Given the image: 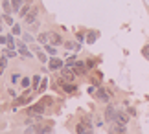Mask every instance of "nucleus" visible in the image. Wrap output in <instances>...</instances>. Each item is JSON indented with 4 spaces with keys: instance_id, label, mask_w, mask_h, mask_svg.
<instances>
[{
    "instance_id": "1",
    "label": "nucleus",
    "mask_w": 149,
    "mask_h": 134,
    "mask_svg": "<svg viewBox=\"0 0 149 134\" xmlns=\"http://www.w3.org/2000/svg\"><path fill=\"white\" fill-rule=\"evenodd\" d=\"M76 134H94L92 125L88 123V119H83L76 125Z\"/></svg>"
},
{
    "instance_id": "2",
    "label": "nucleus",
    "mask_w": 149,
    "mask_h": 134,
    "mask_svg": "<svg viewBox=\"0 0 149 134\" xmlns=\"http://www.w3.org/2000/svg\"><path fill=\"white\" fill-rule=\"evenodd\" d=\"M26 114L31 116V118H35V116H42V114H44V105H42V103L31 105V107L26 108Z\"/></svg>"
},
{
    "instance_id": "3",
    "label": "nucleus",
    "mask_w": 149,
    "mask_h": 134,
    "mask_svg": "<svg viewBox=\"0 0 149 134\" xmlns=\"http://www.w3.org/2000/svg\"><path fill=\"white\" fill-rule=\"evenodd\" d=\"M105 119L109 121V123H116V119H118V110L112 107V105H107V108H105Z\"/></svg>"
},
{
    "instance_id": "4",
    "label": "nucleus",
    "mask_w": 149,
    "mask_h": 134,
    "mask_svg": "<svg viewBox=\"0 0 149 134\" xmlns=\"http://www.w3.org/2000/svg\"><path fill=\"white\" fill-rule=\"evenodd\" d=\"M61 81L63 83H72L74 81V72L70 70V66H63L61 68Z\"/></svg>"
},
{
    "instance_id": "5",
    "label": "nucleus",
    "mask_w": 149,
    "mask_h": 134,
    "mask_svg": "<svg viewBox=\"0 0 149 134\" xmlns=\"http://www.w3.org/2000/svg\"><path fill=\"white\" fill-rule=\"evenodd\" d=\"M109 134H127V129L120 123H109Z\"/></svg>"
},
{
    "instance_id": "6",
    "label": "nucleus",
    "mask_w": 149,
    "mask_h": 134,
    "mask_svg": "<svg viewBox=\"0 0 149 134\" xmlns=\"http://www.w3.org/2000/svg\"><path fill=\"white\" fill-rule=\"evenodd\" d=\"M96 97H98L100 101H103V103H109L111 101V96H109V90H105V88H96Z\"/></svg>"
},
{
    "instance_id": "7",
    "label": "nucleus",
    "mask_w": 149,
    "mask_h": 134,
    "mask_svg": "<svg viewBox=\"0 0 149 134\" xmlns=\"http://www.w3.org/2000/svg\"><path fill=\"white\" fill-rule=\"evenodd\" d=\"M17 48H19V53L22 55V57H26V59H30V57H33V53L30 50H28V46L22 42V40H19V42H17Z\"/></svg>"
},
{
    "instance_id": "8",
    "label": "nucleus",
    "mask_w": 149,
    "mask_h": 134,
    "mask_svg": "<svg viewBox=\"0 0 149 134\" xmlns=\"http://www.w3.org/2000/svg\"><path fill=\"white\" fill-rule=\"evenodd\" d=\"M74 74L76 75H85L87 74V66H85L83 61H76V65H74Z\"/></svg>"
},
{
    "instance_id": "9",
    "label": "nucleus",
    "mask_w": 149,
    "mask_h": 134,
    "mask_svg": "<svg viewBox=\"0 0 149 134\" xmlns=\"http://www.w3.org/2000/svg\"><path fill=\"white\" fill-rule=\"evenodd\" d=\"M63 65H65V61H61L59 57H55V55H54V57L50 59V65H48V66H50V70H61Z\"/></svg>"
},
{
    "instance_id": "10",
    "label": "nucleus",
    "mask_w": 149,
    "mask_h": 134,
    "mask_svg": "<svg viewBox=\"0 0 149 134\" xmlns=\"http://www.w3.org/2000/svg\"><path fill=\"white\" fill-rule=\"evenodd\" d=\"M37 13H39V11L33 8L30 13H28V17H24V22H26V24H35V22H37Z\"/></svg>"
},
{
    "instance_id": "11",
    "label": "nucleus",
    "mask_w": 149,
    "mask_h": 134,
    "mask_svg": "<svg viewBox=\"0 0 149 134\" xmlns=\"http://www.w3.org/2000/svg\"><path fill=\"white\" fill-rule=\"evenodd\" d=\"M61 42H63L61 35L57 33V31H50V44L52 46H57V44H61Z\"/></svg>"
},
{
    "instance_id": "12",
    "label": "nucleus",
    "mask_w": 149,
    "mask_h": 134,
    "mask_svg": "<svg viewBox=\"0 0 149 134\" xmlns=\"http://www.w3.org/2000/svg\"><path fill=\"white\" fill-rule=\"evenodd\" d=\"M116 123H120V125H127V123H129V116L125 114V112H120V110H118V119H116Z\"/></svg>"
},
{
    "instance_id": "13",
    "label": "nucleus",
    "mask_w": 149,
    "mask_h": 134,
    "mask_svg": "<svg viewBox=\"0 0 149 134\" xmlns=\"http://www.w3.org/2000/svg\"><path fill=\"white\" fill-rule=\"evenodd\" d=\"M35 129H37V134H48L52 131V125H39V123H35Z\"/></svg>"
},
{
    "instance_id": "14",
    "label": "nucleus",
    "mask_w": 149,
    "mask_h": 134,
    "mask_svg": "<svg viewBox=\"0 0 149 134\" xmlns=\"http://www.w3.org/2000/svg\"><path fill=\"white\" fill-rule=\"evenodd\" d=\"M9 2H11V0H2V8H4V11H6V15H9L11 9H13V6H11Z\"/></svg>"
},
{
    "instance_id": "15",
    "label": "nucleus",
    "mask_w": 149,
    "mask_h": 134,
    "mask_svg": "<svg viewBox=\"0 0 149 134\" xmlns=\"http://www.w3.org/2000/svg\"><path fill=\"white\" fill-rule=\"evenodd\" d=\"M37 40H39V42H44V44L50 42V31H48V33H39Z\"/></svg>"
},
{
    "instance_id": "16",
    "label": "nucleus",
    "mask_w": 149,
    "mask_h": 134,
    "mask_svg": "<svg viewBox=\"0 0 149 134\" xmlns=\"http://www.w3.org/2000/svg\"><path fill=\"white\" fill-rule=\"evenodd\" d=\"M63 90H65L66 94H74V92H76L77 88H76V85H72V83H66L65 86H63Z\"/></svg>"
},
{
    "instance_id": "17",
    "label": "nucleus",
    "mask_w": 149,
    "mask_h": 134,
    "mask_svg": "<svg viewBox=\"0 0 149 134\" xmlns=\"http://www.w3.org/2000/svg\"><path fill=\"white\" fill-rule=\"evenodd\" d=\"M41 83H42V81H41V75H39V74L33 75V83H31L33 85V90H37L39 86H41Z\"/></svg>"
},
{
    "instance_id": "18",
    "label": "nucleus",
    "mask_w": 149,
    "mask_h": 134,
    "mask_svg": "<svg viewBox=\"0 0 149 134\" xmlns=\"http://www.w3.org/2000/svg\"><path fill=\"white\" fill-rule=\"evenodd\" d=\"M22 2H24V0H11L13 11H20V8H22Z\"/></svg>"
},
{
    "instance_id": "19",
    "label": "nucleus",
    "mask_w": 149,
    "mask_h": 134,
    "mask_svg": "<svg viewBox=\"0 0 149 134\" xmlns=\"http://www.w3.org/2000/svg\"><path fill=\"white\" fill-rule=\"evenodd\" d=\"M96 39H98V31H90V33H88V37H87V42H88V44H92Z\"/></svg>"
},
{
    "instance_id": "20",
    "label": "nucleus",
    "mask_w": 149,
    "mask_h": 134,
    "mask_svg": "<svg viewBox=\"0 0 149 134\" xmlns=\"http://www.w3.org/2000/svg\"><path fill=\"white\" fill-rule=\"evenodd\" d=\"M28 13H30V4H26L24 8H20V11H19L20 17H28Z\"/></svg>"
},
{
    "instance_id": "21",
    "label": "nucleus",
    "mask_w": 149,
    "mask_h": 134,
    "mask_svg": "<svg viewBox=\"0 0 149 134\" xmlns=\"http://www.w3.org/2000/svg\"><path fill=\"white\" fill-rule=\"evenodd\" d=\"M44 50H46V51H48V53H50L52 57H54V55L57 53V50H55V48H54L52 44H46V46H44Z\"/></svg>"
},
{
    "instance_id": "22",
    "label": "nucleus",
    "mask_w": 149,
    "mask_h": 134,
    "mask_svg": "<svg viewBox=\"0 0 149 134\" xmlns=\"http://www.w3.org/2000/svg\"><path fill=\"white\" fill-rule=\"evenodd\" d=\"M24 134H37V129H35V123H33V125H28V129L24 131Z\"/></svg>"
},
{
    "instance_id": "23",
    "label": "nucleus",
    "mask_w": 149,
    "mask_h": 134,
    "mask_svg": "<svg viewBox=\"0 0 149 134\" xmlns=\"http://www.w3.org/2000/svg\"><path fill=\"white\" fill-rule=\"evenodd\" d=\"M6 65H8V57H2V59H0V75H2V72H4Z\"/></svg>"
},
{
    "instance_id": "24",
    "label": "nucleus",
    "mask_w": 149,
    "mask_h": 134,
    "mask_svg": "<svg viewBox=\"0 0 149 134\" xmlns=\"http://www.w3.org/2000/svg\"><path fill=\"white\" fill-rule=\"evenodd\" d=\"M2 17H4V22H6L8 26H15V22H13V19H11L9 15H2Z\"/></svg>"
},
{
    "instance_id": "25",
    "label": "nucleus",
    "mask_w": 149,
    "mask_h": 134,
    "mask_svg": "<svg viewBox=\"0 0 149 134\" xmlns=\"http://www.w3.org/2000/svg\"><path fill=\"white\" fill-rule=\"evenodd\" d=\"M65 48L66 50H74V48H77V44H74L72 40H66V42H65Z\"/></svg>"
},
{
    "instance_id": "26",
    "label": "nucleus",
    "mask_w": 149,
    "mask_h": 134,
    "mask_svg": "<svg viewBox=\"0 0 149 134\" xmlns=\"http://www.w3.org/2000/svg\"><path fill=\"white\" fill-rule=\"evenodd\" d=\"M142 55L149 61V46H144V48H142Z\"/></svg>"
},
{
    "instance_id": "27",
    "label": "nucleus",
    "mask_w": 149,
    "mask_h": 134,
    "mask_svg": "<svg viewBox=\"0 0 149 134\" xmlns=\"http://www.w3.org/2000/svg\"><path fill=\"white\" fill-rule=\"evenodd\" d=\"M11 28H13V30H11V31H13V35H20V33H22L19 24H15V26H11Z\"/></svg>"
},
{
    "instance_id": "28",
    "label": "nucleus",
    "mask_w": 149,
    "mask_h": 134,
    "mask_svg": "<svg viewBox=\"0 0 149 134\" xmlns=\"http://www.w3.org/2000/svg\"><path fill=\"white\" fill-rule=\"evenodd\" d=\"M76 57H70V59H66V66H74V65H76Z\"/></svg>"
},
{
    "instance_id": "29",
    "label": "nucleus",
    "mask_w": 149,
    "mask_h": 134,
    "mask_svg": "<svg viewBox=\"0 0 149 134\" xmlns=\"http://www.w3.org/2000/svg\"><path fill=\"white\" fill-rule=\"evenodd\" d=\"M11 81H13V83H17V81H20V74H19V72H15L13 75H11Z\"/></svg>"
},
{
    "instance_id": "30",
    "label": "nucleus",
    "mask_w": 149,
    "mask_h": 134,
    "mask_svg": "<svg viewBox=\"0 0 149 134\" xmlns=\"http://www.w3.org/2000/svg\"><path fill=\"white\" fill-rule=\"evenodd\" d=\"M96 66V61L94 59H87V68H94Z\"/></svg>"
},
{
    "instance_id": "31",
    "label": "nucleus",
    "mask_w": 149,
    "mask_h": 134,
    "mask_svg": "<svg viewBox=\"0 0 149 134\" xmlns=\"http://www.w3.org/2000/svg\"><path fill=\"white\" fill-rule=\"evenodd\" d=\"M22 86H24V88L30 86V79H28V77H22Z\"/></svg>"
},
{
    "instance_id": "32",
    "label": "nucleus",
    "mask_w": 149,
    "mask_h": 134,
    "mask_svg": "<svg viewBox=\"0 0 149 134\" xmlns=\"http://www.w3.org/2000/svg\"><path fill=\"white\" fill-rule=\"evenodd\" d=\"M37 57L41 59V62H46V55H44L42 51H39V53H37Z\"/></svg>"
},
{
    "instance_id": "33",
    "label": "nucleus",
    "mask_w": 149,
    "mask_h": 134,
    "mask_svg": "<svg viewBox=\"0 0 149 134\" xmlns=\"http://www.w3.org/2000/svg\"><path fill=\"white\" fill-rule=\"evenodd\" d=\"M76 39L79 40V42H83V40H85V33H76Z\"/></svg>"
},
{
    "instance_id": "34",
    "label": "nucleus",
    "mask_w": 149,
    "mask_h": 134,
    "mask_svg": "<svg viewBox=\"0 0 149 134\" xmlns=\"http://www.w3.org/2000/svg\"><path fill=\"white\" fill-rule=\"evenodd\" d=\"M44 90H46V81H42L41 86H39V92H44Z\"/></svg>"
},
{
    "instance_id": "35",
    "label": "nucleus",
    "mask_w": 149,
    "mask_h": 134,
    "mask_svg": "<svg viewBox=\"0 0 149 134\" xmlns=\"http://www.w3.org/2000/svg\"><path fill=\"white\" fill-rule=\"evenodd\" d=\"M0 44H8V37H4V35H0Z\"/></svg>"
},
{
    "instance_id": "36",
    "label": "nucleus",
    "mask_w": 149,
    "mask_h": 134,
    "mask_svg": "<svg viewBox=\"0 0 149 134\" xmlns=\"http://www.w3.org/2000/svg\"><path fill=\"white\" fill-rule=\"evenodd\" d=\"M31 50L35 51V53H39V51H41V48H39V46H31Z\"/></svg>"
},
{
    "instance_id": "37",
    "label": "nucleus",
    "mask_w": 149,
    "mask_h": 134,
    "mask_svg": "<svg viewBox=\"0 0 149 134\" xmlns=\"http://www.w3.org/2000/svg\"><path fill=\"white\" fill-rule=\"evenodd\" d=\"M24 40H33V39H31V35H28V33H24Z\"/></svg>"
},
{
    "instance_id": "38",
    "label": "nucleus",
    "mask_w": 149,
    "mask_h": 134,
    "mask_svg": "<svg viewBox=\"0 0 149 134\" xmlns=\"http://www.w3.org/2000/svg\"><path fill=\"white\" fill-rule=\"evenodd\" d=\"M28 4H31V0H28Z\"/></svg>"
}]
</instances>
